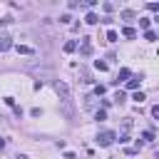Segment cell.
<instances>
[{
  "label": "cell",
  "instance_id": "obj_4",
  "mask_svg": "<svg viewBox=\"0 0 159 159\" xmlns=\"http://www.w3.org/2000/svg\"><path fill=\"white\" fill-rule=\"evenodd\" d=\"M129 77H132V70H129V67H122V70H119V75H117V80H112V84H119V82H127Z\"/></svg>",
  "mask_w": 159,
  "mask_h": 159
},
{
  "label": "cell",
  "instance_id": "obj_22",
  "mask_svg": "<svg viewBox=\"0 0 159 159\" xmlns=\"http://www.w3.org/2000/svg\"><path fill=\"white\" fill-rule=\"evenodd\" d=\"M149 22H152V20H147V17H142V20H139V25H142L144 30H149Z\"/></svg>",
  "mask_w": 159,
  "mask_h": 159
},
{
  "label": "cell",
  "instance_id": "obj_12",
  "mask_svg": "<svg viewBox=\"0 0 159 159\" xmlns=\"http://www.w3.org/2000/svg\"><path fill=\"white\" fill-rule=\"evenodd\" d=\"M144 40L154 42V40H157V32H154V30H147V32H144Z\"/></svg>",
  "mask_w": 159,
  "mask_h": 159
},
{
  "label": "cell",
  "instance_id": "obj_16",
  "mask_svg": "<svg viewBox=\"0 0 159 159\" xmlns=\"http://www.w3.org/2000/svg\"><path fill=\"white\" fill-rule=\"evenodd\" d=\"M124 99H127V94H124V92H117V94H114V102H117V104H122Z\"/></svg>",
  "mask_w": 159,
  "mask_h": 159
},
{
  "label": "cell",
  "instance_id": "obj_8",
  "mask_svg": "<svg viewBox=\"0 0 159 159\" xmlns=\"http://www.w3.org/2000/svg\"><path fill=\"white\" fill-rule=\"evenodd\" d=\"M122 35L132 40V37H137V30H134V27H124V30H122Z\"/></svg>",
  "mask_w": 159,
  "mask_h": 159
},
{
  "label": "cell",
  "instance_id": "obj_3",
  "mask_svg": "<svg viewBox=\"0 0 159 159\" xmlns=\"http://www.w3.org/2000/svg\"><path fill=\"white\" fill-rule=\"evenodd\" d=\"M80 55H82V57H89V55H92V42H89V37H82V42H80Z\"/></svg>",
  "mask_w": 159,
  "mask_h": 159
},
{
  "label": "cell",
  "instance_id": "obj_15",
  "mask_svg": "<svg viewBox=\"0 0 159 159\" xmlns=\"http://www.w3.org/2000/svg\"><path fill=\"white\" fill-rule=\"evenodd\" d=\"M94 67H97L99 72H104V70H107V62H104V60H97V62H94Z\"/></svg>",
  "mask_w": 159,
  "mask_h": 159
},
{
  "label": "cell",
  "instance_id": "obj_17",
  "mask_svg": "<svg viewBox=\"0 0 159 159\" xmlns=\"http://www.w3.org/2000/svg\"><path fill=\"white\" fill-rule=\"evenodd\" d=\"M147 10H152V12H159V2H147Z\"/></svg>",
  "mask_w": 159,
  "mask_h": 159
},
{
  "label": "cell",
  "instance_id": "obj_21",
  "mask_svg": "<svg viewBox=\"0 0 159 159\" xmlns=\"http://www.w3.org/2000/svg\"><path fill=\"white\" fill-rule=\"evenodd\" d=\"M82 82H92V75L87 70H82Z\"/></svg>",
  "mask_w": 159,
  "mask_h": 159
},
{
  "label": "cell",
  "instance_id": "obj_23",
  "mask_svg": "<svg viewBox=\"0 0 159 159\" xmlns=\"http://www.w3.org/2000/svg\"><path fill=\"white\" fill-rule=\"evenodd\" d=\"M129 142V134H119V144H127Z\"/></svg>",
  "mask_w": 159,
  "mask_h": 159
},
{
  "label": "cell",
  "instance_id": "obj_10",
  "mask_svg": "<svg viewBox=\"0 0 159 159\" xmlns=\"http://www.w3.org/2000/svg\"><path fill=\"white\" fill-rule=\"evenodd\" d=\"M75 50H77V42H75V40L65 42V52H75Z\"/></svg>",
  "mask_w": 159,
  "mask_h": 159
},
{
  "label": "cell",
  "instance_id": "obj_5",
  "mask_svg": "<svg viewBox=\"0 0 159 159\" xmlns=\"http://www.w3.org/2000/svg\"><path fill=\"white\" fill-rule=\"evenodd\" d=\"M10 47H12V37H10L7 32H2V35H0V52H7Z\"/></svg>",
  "mask_w": 159,
  "mask_h": 159
},
{
  "label": "cell",
  "instance_id": "obj_14",
  "mask_svg": "<svg viewBox=\"0 0 159 159\" xmlns=\"http://www.w3.org/2000/svg\"><path fill=\"white\" fill-rule=\"evenodd\" d=\"M119 17H124V20H132V17H134V12H132V10H122V12H119Z\"/></svg>",
  "mask_w": 159,
  "mask_h": 159
},
{
  "label": "cell",
  "instance_id": "obj_9",
  "mask_svg": "<svg viewBox=\"0 0 159 159\" xmlns=\"http://www.w3.org/2000/svg\"><path fill=\"white\" fill-rule=\"evenodd\" d=\"M15 50H17L20 55H32V47H27V45H17Z\"/></svg>",
  "mask_w": 159,
  "mask_h": 159
},
{
  "label": "cell",
  "instance_id": "obj_2",
  "mask_svg": "<svg viewBox=\"0 0 159 159\" xmlns=\"http://www.w3.org/2000/svg\"><path fill=\"white\" fill-rule=\"evenodd\" d=\"M52 87H55V92L62 97V102H70V87H67L62 80H55V82H52Z\"/></svg>",
  "mask_w": 159,
  "mask_h": 159
},
{
  "label": "cell",
  "instance_id": "obj_11",
  "mask_svg": "<svg viewBox=\"0 0 159 159\" xmlns=\"http://www.w3.org/2000/svg\"><path fill=\"white\" fill-rule=\"evenodd\" d=\"M107 40H109V42H117V40H119L117 30H109V32H107Z\"/></svg>",
  "mask_w": 159,
  "mask_h": 159
},
{
  "label": "cell",
  "instance_id": "obj_18",
  "mask_svg": "<svg viewBox=\"0 0 159 159\" xmlns=\"http://www.w3.org/2000/svg\"><path fill=\"white\" fill-rule=\"evenodd\" d=\"M104 89H107L104 84H97V87H94V94H97V97H102V94H104Z\"/></svg>",
  "mask_w": 159,
  "mask_h": 159
},
{
  "label": "cell",
  "instance_id": "obj_20",
  "mask_svg": "<svg viewBox=\"0 0 159 159\" xmlns=\"http://www.w3.org/2000/svg\"><path fill=\"white\" fill-rule=\"evenodd\" d=\"M94 117L102 122V119H107V112H104V109H97V112H94Z\"/></svg>",
  "mask_w": 159,
  "mask_h": 159
},
{
  "label": "cell",
  "instance_id": "obj_24",
  "mask_svg": "<svg viewBox=\"0 0 159 159\" xmlns=\"http://www.w3.org/2000/svg\"><path fill=\"white\" fill-rule=\"evenodd\" d=\"M2 147H5V139H0V149H2Z\"/></svg>",
  "mask_w": 159,
  "mask_h": 159
},
{
  "label": "cell",
  "instance_id": "obj_6",
  "mask_svg": "<svg viewBox=\"0 0 159 159\" xmlns=\"http://www.w3.org/2000/svg\"><path fill=\"white\" fill-rule=\"evenodd\" d=\"M139 82H142V75H139V77H132V80H127V89H137V87H139Z\"/></svg>",
  "mask_w": 159,
  "mask_h": 159
},
{
  "label": "cell",
  "instance_id": "obj_1",
  "mask_svg": "<svg viewBox=\"0 0 159 159\" xmlns=\"http://www.w3.org/2000/svg\"><path fill=\"white\" fill-rule=\"evenodd\" d=\"M114 139H117V134H114L112 129H102V132L97 134V144H99V147H109V144H114Z\"/></svg>",
  "mask_w": 159,
  "mask_h": 159
},
{
  "label": "cell",
  "instance_id": "obj_19",
  "mask_svg": "<svg viewBox=\"0 0 159 159\" xmlns=\"http://www.w3.org/2000/svg\"><path fill=\"white\" fill-rule=\"evenodd\" d=\"M132 99H137V102H139V104H142V102H144V99H147V97H144V92H134V97H132Z\"/></svg>",
  "mask_w": 159,
  "mask_h": 159
},
{
  "label": "cell",
  "instance_id": "obj_7",
  "mask_svg": "<svg viewBox=\"0 0 159 159\" xmlns=\"http://www.w3.org/2000/svg\"><path fill=\"white\" fill-rule=\"evenodd\" d=\"M84 22H87V25H97V22H99V17H97L94 12H87V17H84Z\"/></svg>",
  "mask_w": 159,
  "mask_h": 159
},
{
  "label": "cell",
  "instance_id": "obj_13",
  "mask_svg": "<svg viewBox=\"0 0 159 159\" xmlns=\"http://www.w3.org/2000/svg\"><path fill=\"white\" fill-rule=\"evenodd\" d=\"M142 139H144V142H154V132H152V129H147V132L142 134Z\"/></svg>",
  "mask_w": 159,
  "mask_h": 159
}]
</instances>
